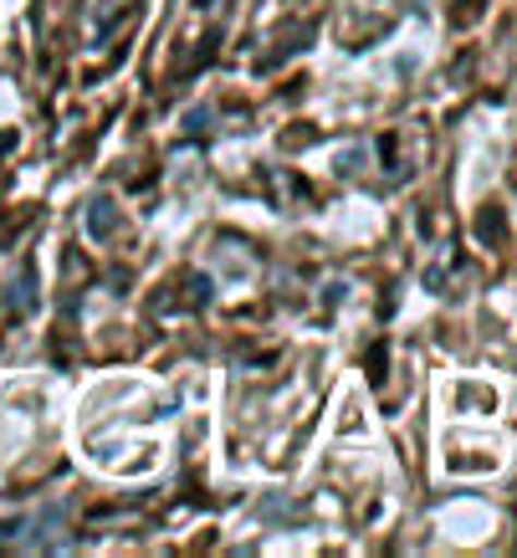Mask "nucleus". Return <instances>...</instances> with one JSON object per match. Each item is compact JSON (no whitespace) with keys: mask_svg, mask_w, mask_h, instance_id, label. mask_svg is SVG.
<instances>
[{"mask_svg":"<svg viewBox=\"0 0 517 558\" xmlns=\"http://www.w3.org/2000/svg\"><path fill=\"white\" fill-rule=\"evenodd\" d=\"M477 231H482V236H492V241H497V236H502V210H486V216L477 220Z\"/></svg>","mask_w":517,"mask_h":558,"instance_id":"obj_3","label":"nucleus"},{"mask_svg":"<svg viewBox=\"0 0 517 558\" xmlns=\"http://www.w3.org/2000/svg\"><path fill=\"white\" fill-rule=\"evenodd\" d=\"M369 385H384V343L369 349Z\"/></svg>","mask_w":517,"mask_h":558,"instance_id":"obj_2","label":"nucleus"},{"mask_svg":"<svg viewBox=\"0 0 517 558\" xmlns=\"http://www.w3.org/2000/svg\"><path fill=\"white\" fill-rule=\"evenodd\" d=\"M118 231V216H113V201H93L87 205V236H98V241H108Z\"/></svg>","mask_w":517,"mask_h":558,"instance_id":"obj_1","label":"nucleus"}]
</instances>
